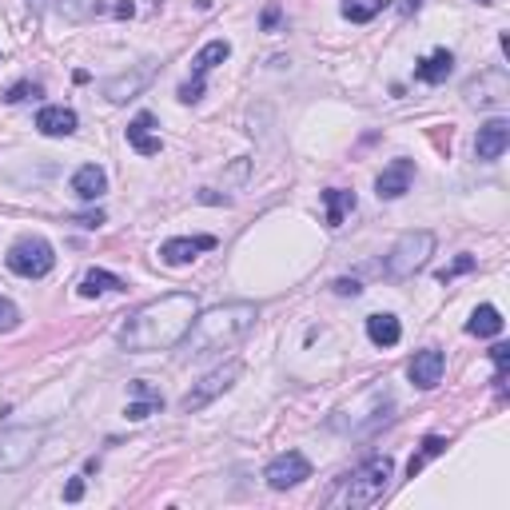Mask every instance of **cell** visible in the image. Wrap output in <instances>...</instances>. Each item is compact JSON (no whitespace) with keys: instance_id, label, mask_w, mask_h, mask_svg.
Listing matches in <instances>:
<instances>
[{"instance_id":"27","label":"cell","mask_w":510,"mask_h":510,"mask_svg":"<svg viewBox=\"0 0 510 510\" xmlns=\"http://www.w3.org/2000/svg\"><path fill=\"white\" fill-rule=\"evenodd\" d=\"M490 363H495V382H498V391H503V382H506V367H510V347L506 343H495L490 347Z\"/></svg>"},{"instance_id":"34","label":"cell","mask_w":510,"mask_h":510,"mask_svg":"<svg viewBox=\"0 0 510 510\" xmlns=\"http://www.w3.org/2000/svg\"><path fill=\"white\" fill-rule=\"evenodd\" d=\"M64 498H68V503H80V498H84V479H72V482H68V487H64Z\"/></svg>"},{"instance_id":"10","label":"cell","mask_w":510,"mask_h":510,"mask_svg":"<svg viewBox=\"0 0 510 510\" xmlns=\"http://www.w3.org/2000/svg\"><path fill=\"white\" fill-rule=\"evenodd\" d=\"M443 371H447V355L439 351V347L415 351V359L407 363V379H411L419 391H435L439 382H443Z\"/></svg>"},{"instance_id":"4","label":"cell","mask_w":510,"mask_h":510,"mask_svg":"<svg viewBox=\"0 0 510 510\" xmlns=\"http://www.w3.org/2000/svg\"><path fill=\"white\" fill-rule=\"evenodd\" d=\"M431 255H435V232H427V227L403 232L395 240V248L387 251V276L391 279H411Z\"/></svg>"},{"instance_id":"11","label":"cell","mask_w":510,"mask_h":510,"mask_svg":"<svg viewBox=\"0 0 510 510\" xmlns=\"http://www.w3.org/2000/svg\"><path fill=\"white\" fill-rule=\"evenodd\" d=\"M506 148H510V120H503V116L487 120V124L479 128V136H474V156H479L482 164H495V160H503Z\"/></svg>"},{"instance_id":"23","label":"cell","mask_w":510,"mask_h":510,"mask_svg":"<svg viewBox=\"0 0 510 510\" xmlns=\"http://www.w3.org/2000/svg\"><path fill=\"white\" fill-rule=\"evenodd\" d=\"M466 331H471V335H479V339H495V335H503V316H498V308L482 303V308L471 316V323H466Z\"/></svg>"},{"instance_id":"13","label":"cell","mask_w":510,"mask_h":510,"mask_svg":"<svg viewBox=\"0 0 510 510\" xmlns=\"http://www.w3.org/2000/svg\"><path fill=\"white\" fill-rule=\"evenodd\" d=\"M211 248H216V235H176V240L160 243V259H164L168 267H184V263H192L200 251H211Z\"/></svg>"},{"instance_id":"35","label":"cell","mask_w":510,"mask_h":510,"mask_svg":"<svg viewBox=\"0 0 510 510\" xmlns=\"http://www.w3.org/2000/svg\"><path fill=\"white\" fill-rule=\"evenodd\" d=\"M259 24H263L267 32L276 29V24H279V4H267V8H263V21H259Z\"/></svg>"},{"instance_id":"16","label":"cell","mask_w":510,"mask_h":510,"mask_svg":"<svg viewBox=\"0 0 510 510\" xmlns=\"http://www.w3.org/2000/svg\"><path fill=\"white\" fill-rule=\"evenodd\" d=\"M72 192L80 195L84 203L100 200V195L108 192V176H104V168H96V164H84V168H76V176H72Z\"/></svg>"},{"instance_id":"25","label":"cell","mask_w":510,"mask_h":510,"mask_svg":"<svg viewBox=\"0 0 510 510\" xmlns=\"http://www.w3.org/2000/svg\"><path fill=\"white\" fill-rule=\"evenodd\" d=\"M387 8V0H343V16L351 24H367Z\"/></svg>"},{"instance_id":"29","label":"cell","mask_w":510,"mask_h":510,"mask_svg":"<svg viewBox=\"0 0 510 510\" xmlns=\"http://www.w3.org/2000/svg\"><path fill=\"white\" fill-rule=\"evenodd\" d=\"M16 323H21V311H16V303L0 295V335H8V331H16Z\"/></svg>"},{"instance_id":"21","label":"cell","mask_w":510,"mask_h":510,"mask_svg":"<svg viewBox=\"0 0 510 510\" xmlns=\"http://www.w3.org/2000/svg\"><path fill=\"white\" fill-rule=\"evenodd\" d=\"M367 339H371L375 347H395L399 339H403V327H399L395 316L379 311V316H367Z\"/></svg>"},{"instance_id":"2","label":"cell","mask_w":510,"mask_h":510,"mask_svg":"<svg viewBox=\"0 0 510 510\" xmlns=\"http://www.w3.org/2000/svg\"><path fill=\"white\" fill-rule=\"evenodd\" d=\"M255 319H259V308L248 300L216 303V308H208V311H195L188 335H184L176 347H184L180 351L184 359H208V355L227 351V347L240 343V339L255 327Z\"/></svg>"},{"instance_id":"30","label":"cell","mask_w":510,"mask_h":510,"mask_svg":"<svg viewBox=\"0 0 510 510\" xmlns=\"http://www.w3.org/2000/svg\"><path fill=\"white\" fill-rule=\"evenodd\" d=\"M132 395H136V399H148V403H156V407H164V395H160L156 387H148L144 379H136V382H132Z\"/></svg>"},{"instance_id":"31","label":"cell","mask_w":510,"mask_h":510,"mask_svg":"<svg viewBox=\"0 0 510 510\" xmlns=\"http://www.w3.org/2000/svg\"><path fill=\"white\" fill-rule=\"evenodd\" d=\"M152 411H160V407H156V403H148V399H140V403H132L124 415H128V419H132V423H144Z\"/></svg>"},{"instance_id":"24","label":"cell","mask_w":510,"mask_h":510,"mask_svg":"<svg viewBox=\"0 0 510 510\" xmlns=\"http://www.w3.org/2000/svg\"><path fill=\"white\" fill-rule=\"evenodd\" d=\"M443 450H447V439H443V435H427V439H423V447H419V455H411V463H407V474L415 479V474H419L423 466L431 463V458L443 455Z\"/></svg>"},{"instance_id":"20","label":"cell","mask_w":510,"mask_h":510,"mask_svg":"<svg viewBox=\"0 0 510 510\" xmlns=\"http://www.w3.org/2000/svg\"><path fill=\"white\" fill-rule=\"evenodd\" d=\"M104 292H128V284L120 276H112V271L92 267L88 276L80 279V295H84V300H96V295H104Z\"/></svg>"},{"instance_id":"28","label":"cell","mask_w":510,"mask_h":510,"mask_svg":"<svg viewBox=\"0 0 510 510\" xmlns=\"http://www.w3.org/2000/svg\"><path fill=\"white\" fill-rule=\"evenodd\" d=\"M466 271H474V255H458L450 267L439 271V284H450V279H458V276H466Z\"/></svg>"},{"instance_id":"17","label":"cell","mask_w":510,"mask_h":510,"mask_svg":"<svg viewBox=\"0 0 510 510\" xmlns=\"http://www.w3.org/2000/svg\"><path fill=\"white\" fill-rule=\"evenodd\" d=\"M76 112L72 108H64V104H48V108H40V116H37V128L45 136H72L76 132Z\"/></svg>"},{"instance_id":"12","label":"cell","mask_w":510,"mask_h":510,"mask_svg":"<svg viewBox=\"0 0 510 510\" xmlns=\"http://www.w3.org/2000/svg\"><path fill=\"white\" fill-rule=\"evenodd\" d=\"M510 96V80L506 72H482L479 80L466 84V104L474 108H495V104H506Z\"/></svg>"},{"instance_id":"32","label":"cell","mask_w":510,"mask_h":510,"mask_svg":"<svg viewBox=\"0 0 510 510\" xmlns=\"http://www.w3.org/2000/svg\"><path fill=\"white\" fill-rule=\"evenodd\" d=\"M331 287H335V295H359V292H363L359 279H335Z\"/></svg>"},{"instance_id":"9","label":"cell","mask_w":510,"mask_h":510,"mask_svg":"<svg viewBox=\"0 0 510 510\" xmlns=\"http://www.w3.org/2000/svg\"><path fill=\"white\" fill-rule=\"evenodd\" d=\"M263 479H267L271 490H292V487H300L303 479H311V463L300 455V450H287V455L271 458Z\"/></svg>"},{"instance_id":"15","label":"cell","mask_w":510,"mask_h":510,"mask_svg":"<svg viewBox=\"0 0 510 510\" xmlns=\"http://www.w3.org/2000/svg\"><path fill=\"white\" fill-rule=\"evenodd\" d=\"M152 80V68H140V72H124V76H112V80L104 84V96L112 100V104H128V100L140 96V88Z\"/></svg>"},{"instance_id":"26","label":"cell","mask_w":510,"mask_h":510,"mask_svg":"<svg viewBox=\"0 0 510 510\" xmlns=\"http://www.w3.org/2000/svg\"><path fill=\"white\" fill-rule=\"evenodd\" d=\"M37 96H40V84L37 80H21V84H12V88L4 92L8 104H24V100H37Z\"/></svg>"},{"instance_id":"5","label":"cell","mask_w":510,"mask_h":510,"mask_svg":"<svg viewBox=\"0 0 510 510\" xmlns=\"http://www.w3.org/2000/svg\"><path fill=\"white\" fill-rule=\"evenodd\" d=\"M4 263H8V271L21 279H45L48 271L56 267V251L45 235H24V240H16L12 248H8Z\"/></svg>"},{"instance_id":"18","label":"cell","mask_w":510,"mask_h":510,"mask_svg":"<svg viewBox=\"0 0 510 510\" xmlns=\"http://www.w3.org/2000/svg\"><path fill=\"white\" fill-rule=\"evenodd\" d=\"M450 72H455V56H450L447 48H435L431 56H423V61L415 64V76H419L423 84H443Z\"/></svg>"},{"instance_id":"7","label":"cell","mask_w":510,"mask_h":510,"mask_svg":"<svg viewBox=\"0 0 510 510\" xmlns=\"http://www.w3.org/2000/svg\"><path fill=\"white\" fill-rule=\"evenodd\" d=\"M40 431L32 427H8L0 431V471H21L32 463V455L40 450Z\"/></svg>"},{"instance_id":"1","label":"cell","mask_w":510,"mask_h":510,"mask_svg":"<svg viewBox=\"0 0 510 510\" xmlns=\"http://www.w3.org/2000/svg\"><path fill=\"white\" fill-rule=\"evenodd\" d=\"M195 311H200V303H195L192 292L160 295V300L144 303V308L120 327V347L132 355L168 351V347H176L184 335H188Z\"/></svg>"},{"instance_id":"8","label":"cell","mask_w":510,"mask_h":510,"mask_svg":"<svg viewBox=\"0 0 510 510\" xmlns=\"http://www.w3.org/2000/svg\"><path fill=\"white\" fill-rule=\"evenodd\" d=\"M227 56H232V45H227V40H208V45L195 53V61H192V80L180 84V100H184V104H200V96H203V76H208L216 64H224Z\"/></svg>"},{"instance_id":"14","label":"cell","mask_w":510,"mask_h":510,"mask_svg":"<svg viewBox=\"0 0 510 510\" xmlns=\"http://www.w3.org/2000/svg\"><path fill=\"white\" fill-rule=\"evenodd\" d=\"M411 176H415V160H395L391 168H382V176L375 180L379 200H399L411 192Z\"/></svg>"},{"instance_id":"36","label":"cell","mask_w":510,"mask_h":510,"mask_svg":"<svg viewBox=\"0 0 510 510\" xmlns=\"http://www.w3.org/2000/svg\"><path fill=\"white\" fill-rule=\"evenodd\" d=\"M482 4H495V0H482Z\"/></svg>"},{"instance_id":"33","label":"cell","mask_w":510,"mask_h":510,"mask_svg":"<svg viewBox=\"0 0 510 510\" xmlns=\"http://www.w3.org/2000/svg\"><path fill=\"white\" fill-rule=\"evenodd\" d=\"M76 224L88 227V232H96V227L104 224V211H88V216H76Z\"/></svg>"},{"instance_id":"6","label":"cell","mask_w":510,"mask_h":510,"mask_svg":"<svg viewBox=\"0 0 510 510\" xmlns=\"http://www.w3.org/2000/svg\"><path fill=\"white\" fill-rule=\"evenodd\" d=\"M240 379H243V363H240V359H232V363H224V367L208 371V375H203V379L188 391V395L180 399V411H188V415L203 411V407H208L211 399H219L224 391H232Z\"/></svg>"},{"instance_id":"3","label":"cell","mask_w":510,"mask_h":510,"mask_svg":"<svg viewBox=\"0 0 510 510\" xmlns=\"http://www.w3.org/2000/svg\"><path fill=\"white\" fill-rule=\"evenodd\" d=\"M391 474H395V458H391V455H371V458H363L351 474H343V479L327 490L323 503H327V506H347V510L375 506L379 498L387 495Z\"/></svg>"},{"instance_id":"22","label":"cell","mask_w":510,"mask_h":510,"mask_svg":"<svg viewBox=\"0 0 510 510\" xmlns=\"http://www.w3.org/2000/svg\"><path fill=\"white\" fill-rule=\"evenodd\" d=\"M323 203H327V227H343L347 211H355V192H343V188H327L323 192Z\"/></svg>"},{"instance_id":"19","label":"cell","mask_w":510,"mask_h":510,"mask_svg":"<svg viewBox=\"0 0 510 510\" xmlns=\"http://www.w3.org/2000/svg\"><path fill=\"white\" fill-rule=\"evenodd\" d=\"M152 124H156L152 112H140L132 124H128V144H132L140 156H156L160 152V136H152Z\"/></svg>"}]
</instances>
